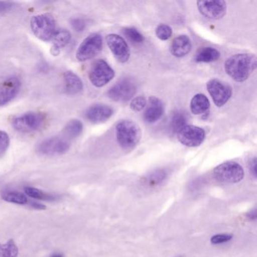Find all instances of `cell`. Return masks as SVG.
<instances>
[{
	"instance_id": "10",
	"label": "cell",
	"mask_w": 257,
	"mask_h": 257,
	"mask_svg": "<svg viewBox=\"0 0 257 257\" xmlns=\"http://www.w3.org/2000/svg\"><path fill=\"white\" fill-rule=\"evenodd\" d=\"M180 144L188 147H199L205 139V132L201 127L195 125L183 126L177 133Z\"/></svg>"
},
{
	"instance_id": "37",
	"label": "cell",
	"mask_w": 257,
	"mask_h": 257,
	"mask_svg": "<svg viewBox=\"0 0 257 257\" xmlns=\"http://www.w3.org/2000/svg\"><path fill=\"white\" fill-rule=\"evenodd\" d=\"M248 217L250 219H255L256 218V212H255V209H254L252 211H251L250 213H248L247 214Z\"/></svg>"
},
{
	"instance_id": "7",
	"label": "cell",
	"mask_w": 257,
	"mask_h": 257,
	"mask_svg": "<svg viewBox=\"0 0 257 257\" xmlns=\"http://www.w3.org/2000/svg\"><path fill=\"white\" fill-rule=\"evenodd\" d=\"M103 48V38L100 34H94L87 37L76 52L79 61H86L100 53Z\"/></svg>"
},
{
	"instance_id": "25",
	"label": "cell",
	"mask_w": 257,
	"mask_h": 257,
	"mask_svg": "<svg viewBox=\"0 0 257 257\" xmlns=\"http://www.w3.org/2000/svg\"><path fill=\"white\" fill-rule=\"evenodd\" d=\"M25 192L28 196L35 199L42 200V201H53L57 199V196L46 193L40 189L34 187H26Z\"/></svg>"
},
{
	"instance_id": "15",
	"label": "cell",
	"mask_w": 257,
	"mask_h": 257,
	"mask_svg": "<svg viewBox=\"0 0 257 257\" xmlns=\"http://www.w3.org/2000/svg\"><path fill=\"white\" fill-rule=\"evenodd\" d=\"M113 114L111 106L104 104H94L90 106L85 112L87 119L94 124L104 122Z\"/></svg>"
},
{
	"instance_id": "8",
	"label": "cell",
	"mask_w": 257,
	"mask_h": 257,
	"mask_svg": "<svg viewBox=\"0 0 257 257\" xmlns=\"http://www.w3.org/2000/svg\"><path fill=\"white\" fill-rule=\"evenodd\" d=\"M137 92V85L131 79L118 81L108 91L107 95L111 100L116 102H126L132 98Z\"/></svg>"
},
{
	"instance_id": "31",
	"label": "cell",
	"mask_w": 257,
	"mask_h": 257,
	"mask_svg": "<svg viewBox=\"0 0 257 257\" xmlns=\"http://www.w3.org/2000/svg\"><path fill=\"white\" fill-rule=\"evenodd\" d=\"M165 177V172L162 171H158V172H155L154 174H152V175L149 177L148 180H147V183H150V185L154 186V185L158 184V183L162 182V180H164Z\"/></svg>"
},
{
	"instance_id": "5",
	"label": "cell",
	"mask_w": 257,
	"mask_h": 257,
	"mask_svg": "<svg viewBox=\"0 0 257 257\" xmlns=\"http://www.w3.org/2000/svg\"><path fill=\"white\" fill-rule=\"evenodd\" d=\"M31 27L34 35L43 41L52 40L55 34V22L50 15L34 16L31 19Z\"/></svg>"
},
{
	"instance_id": "32",
	"label": "cell",
	"mask_w": 257,
	"mask_h": 257,
	"mask_svg": "<svg viewBox=\"0 0 257 257\" xmlns=\"http://www.w3.org/2000/svg\"><path fill=\"white\" fill-rule=\"evenodd\" d=\"M232 238L231 234H216L213 236L210 239V242L213 244H218V243H225V242L229 241Z\"/></svg>"
},
{
	"instance_id": "9",
	"label": "cell",
	"mask_w": 257,
	"mask_h": 257,
	"mask_svg": "<svg viewBox=\"0 0 257 257\" xmlns=\"http://www.w3.org/2000/svg\"><path fill=\"white\" fill-rule=\"evenodd\" d=\"M207 89L213 99V103L219 107L224 106L232 94L231 87L217 79L209 81L207 84Z\"/></svg>"
},
{
	"instance_id": "30",
	"label": "cell",
	"mask_w": 257,
	"mask_h": 257,
	"mask_svg": "<svg viewBox=\"0 0 257 257\" xmlns=\"http://www.w3.org/2000/svg\"><path fill=\"white\" fill-rule=\"evenodd\" d=\"M10 139L8 134L0 130V156L4 155L10 147Z\"/></svg>"
},
{
	"instance_id": "28",
	"label": "cell",
	"mask_w": 257,
	"mask_h": 257,
	"mask_svg": "<svg viewBox=\"0 0 257 257\" xmlns=\"http://www.w3.org/2000/svg\"><path fill=\"white\" fill-rule=\"evenodd\" d=\"M156 34L161 40H168L172 35V29L167 25H160L157 27Z\"/></svg>"
},
{
	"instance_id": "21",
	"label": "cell",
	"mask_w": 257,
	"mask_h": 257,
	"mask_svg": "<svg viewBox=\"0 0 257 257\" xmlns=\"http://www.w3.org/2000/svg\"><path fill=\"white\" fill-rule=\"evenodd\" d=\"M71 39V34L70 32L65 30L59 31L55 32L52 41H53V46H52V52L54 55L59 53L61 49L65 47Z\"/></svg>"
},
{
	"instance_id": "1",
	"label": "cell",
	"mask_w": 257,
	"mask_h": 257,
	"mask_svg": "<svg viewBox=\"0 0 257 257\" xmlns=\"http://www.w3.org/2000/svg\"><path fill=\"white\" fill-rule=\"evenodd\" d=\"M256 68V58L252 54H237L225 63V73L234 81H246Z\"/></svg>"
},
{
	"instance_id": "24",
	"label": "cell",
	"mask_w": 257,
	"mask_h": 257,
	"mask_svg": "<svg viewBox=\"0 0 257 257\" xmlns=\"http://www.w3.org/2000/svg\"><path fill=\"white\" fill-rule=\"evenodd\" d=\"M19 248L13 239L6 243H0V257H18Z\"/></svg>"
},
{
	"instance_id": "36",
	"label": "cell",
	"mask_w": 257,
	"mask_h": 257,
	"mask_svg": "<svg viewBox=\"0 0 257 257\" xmlns=\"http://www.w3.org/2000/svg\"><path fill=\"white\" fill-rule=\"evenodd\" d=\"M31 206H32L34 208L38 209V210H45V209L46 208V206L37 202H33L32 204H31Z\"/></svg>"
},
{
	"instance_id": "16",
	"label": "cell",
	"mask_w": 257,
	"mask_h": 257,
	"mask_svg": "<svg viewBox=\"0 0 257 257\" xmlns=\"http://www.w3.org/2000/svg\"><path fill=\"white\" fill-rule=\"evenodd\" d=\"M165 107L162 100L158 97L152 96L149 100V106L144 112V120L147 123L156 122L162 116Z\"/></svg>"
},
{
	"instance_id": "17",
	"label": "cell",
	"mask_w": 257,
	"mask_h": 257,
	"mask_svg": "<svg viewBox=\"0 0 257 257\" xmlns=\"http://www.w3.org/2000/svg\"><path fill=\"white\" fill-rule=\"evenodd\" d=\"M192 49L190 39L186 35H180L176 37L170 46V52L177 58L186 56Z\"/></svg>"
},
{
	"instance_id": "34",
	"label": "cell",
	"mask_w": 257,
	"mask_h": 257,
	"mask_svg": "<svg viewBox=\"0 0 257 257\" xmlns=\"http://www.w3.org/2000/svg\"><path fill=\"white\" fill-rule=\"evenodd\" d=\"M249 171L254 178H256V159L253 158L249 162Z\"/></svg>"
},
{
	"instance_id": "18",
	"label": "cell",
	"mask_w": 257,
	"mask_h": 257,
	"mask_svg": "<svg viewBox=\"0 0 257 257\" xmlns=\"http://www.w3.org/2000/svg\"><path fill=\"white\" fill-rule=\"evenodd\" d=\"M64 79V90L67 94L75 95L83 90V83L76 73L71 71L66 72Z\"/></svg>"
},
{
	"instance_id": "14",
	"label": "cell",
	"mask_w": 257,
	"mask_h": 257,
	"mask_svg": "<svg viewBox=\"0 0 257 257\" xmlns=\"http://www.w3.org/2000/svg\"><path fill=\"white\" fill-rule=\"evenodd\" d=\"M21 82L16 76H11L6 79L0 85V106L8 104L19 94Z\"/></svg>"
},
{
	"instance_id": "6",
	"label": "cell",
	"mask_w": 257,
	"mask_h": 257,
	"mask_svg": "<svg viewBox=\"0 0 257 257\" xmlns=\"http://www.w3.org/2000/svg\"><path fill=\"white\" fill-rule=\"evenodd\" d=\"M115 76V71L104 60H97L93 63L89 71V79L97 88L104 86Z\"/></svg>"
},
{
	"instance_id": "4",
	"label": "cell",
	"mask_w": 257,
	"mask_h": 257,
	"mask_svg": "<svg viewBox=\"0 0 257 257\" xmlns=\"http://www.w3.org/2000/svg\"><path fill=\"white\" fill-rule=\"evenodd\" d=\"M244 172L237 162H227L218 165L213 171V177L221 183H236L243 180Z\"/></svg>"
},
{
	"instance_id": "27",
	"label": "cell",
	"mask_w": 257,
	"mask_h": 257,
	"mask_svg": "<svg viewBox=\"0 0 257 257\" xmlns=\"http://www.w3.org/2000/svg\"><path fill=\"white\" fill-rule=\"evenodd\" d=\"M123 34L129 41L133 43H141L144 41V37L138 30L134 28H126L123 30Z\"/></svg>"
},
{
	"instance_id": "12",
	"label": "cell",
	"mask_w": 257,
	"mask_h": 257,
	"mask_svg": "<svg viewBox=\"0 0 257 257\" xmlns=\"http://www.w3.org/2000/svg\"><path fill=\"white\" fill-rule=\"evenodd\" d=\"M197 5L200 13L211 20H219L223 18L226 13V4L222 0H202L198 1Z\"/></svg>"
},
{
	"instance_id": "26",
	"label": "cell",
	"mask_w": 257,
	"mask_h": 257,
	"mask_svg": "<svg viewBox=\"0 0 257 257\" xmlns=\"http://www.w3.org/2000/svg\"><path fill=\"white\" fill-rule=\"evenodd\" d=\"M2 198L7 202L15 203V204H25L28 203V198L25 195L16 191L4 192L2 195Z\"/></svg>"
},
{
	"instance_id": "33",
	"label": "cell",
	"mask_w": 257,
	"mask_h": 257,
	"mask_svg": "<svg viewBox=\"0 0 257 257\" xmlns=\"http://www.w3.org/2000/svg\"><path fill=\"white\" fill-rule=\"evenodd\" d=\"M71 25L73 29L77 32H82L85 28V23L82 19H74L71 21Z\"/></svg>"
},
{
	"instance_id": "23",
	"label": "cell",
	"mask_w": 257,
	"mask_h": 257,
	"mask_svg": "<svg viewBox=\"0 0 257 257\" xmlns=\"http://www.w3.org/2000/svg\"><path fill=\"white\" fill-rule=\"evenodd\" d=\"M83 131V124L79 120H70L64 127V133L67 138H76L82 134Z\"/></svg>"
},
{
	"instance_id": "29",
	"label": "cell",
	"mask_w": 257,
	"mask_h": 257,
	"mask_svg": "<svg viewBox=\"0 0 257 257\" xmlns=\"http://www.w3.org/2000/svg\"><path fill=\"white\" fill-rule=\"evenodd\" d=\"M147 99L144 96H138L135 97L130 103L131 109L135 112L143 110L147 106Z\"/></svg>"
},
{
	"instance_id": "13",
	"label": "cell",
	"mask_w": 257,
	"mask_h": 257,
	"mask_svg": "<svg viewBox=\"0 0 257 257\" xmlns=\"http://www.w3.org/2000/svg\"><path fill=\"white\" fill-rule=\"evenodd\" d=\"M106 43L118 62L125 63L128 61L130 49L122 37L116 34H109L106 37Z\"/></svg>"
},
{
	"instance_id": "22",
	"label": "cell",
	"mask_w": 257,
	"mask_h": 257,
	"mask_svg": "<svg viewBox=\"0 0 257 257\" xmlns=\"http://www.w3.org/2000/svg\"><path fill=\"white\" fill-rule=\"evenodd\" d=\"M186 121H187V116L184 112H174L170 120V133L177 134L183 126L186 125Z\"/></svg>"
},
{
	"instance_id": "2",
	"label": "cell",
	"mask_w": 257,
	"mask_h": 257,
	"mask_svg": "<svg viewBox=\"0 0 257 257\" xmlns=\"http://www.w3.org/2000/svg\"><path fill=\"white\" fill-rule=\"evenodd\" d=\"M117 141L124 150H133L141 141V130L132 120H121L115 127Z\"/></svg>"
},
{
	"instance_id": "19",
	"label": "cell",
	"mask_w": 257,
	"mask_h": 257,
	"mask_svg": "<svg viewBox=\"0 0 257 257\" xmlns=\"http://www.w3.org/2000/svg\"><path fill=\"white\" fill-rule=\"evenodd\" d=\"M220 57L219 51L214 48H201L195 55V61L198 63H211L217 61Z\"/></svg>"
},
{
	"instance_id": "20",
	"label": "cell",
	"mask_w": 257,
	"mask_h": 257,
	"mask_svg": "<svg viewBox=\"0 0 257 257\" xmlns=\"http://www.w3.org/2000/svg\"><path fill=\"white\" fill-rule=\"evenodd\" d=\"M210 108V101L205 95L198 94L192 97L190 103V109L192 113L199 115L207 112Z\"/></svg>"
},
{
	"instance_id": "3",
	"label": "cell",
	"mask_w": 257,
	"mask_h": 257,
	"mask_svg": "<svg viewBox=\"0 0 257 257\" xmlns=\"http://www.w3.org/2000/svg\"><path fill=\"white\" fill-rule=\"evenodd\" d=\"M46 121V115L41 112H31L16 117L13 125L18 132L32 133L41 129Z\"/></svg>"
},
{
	"instance_id": "35",
	"label": "cell",
	"mask_w": 257,
	"mask_h": 257,
	"mask_svg": "<svg viewBox=\"0 0 257 257\" xmlns=\"http://www.w3.org/2000/svg\"><path fill=\"white\" fill-rule=\"evenodd\" d=\"M13 7V4L9 2H0V13H7Z\"/></svg>"
},
{
	"instance_id": "11",
	"label": "cell",
	"mask_w": 257,
	"mask_h": 257,
	"mask_svg": "<svg viewBox=\"0 0 257 257\" xmlns=\"http://www.w3.org/2000/svg\"><path fill=\"white\" fill-rule=\"evenodd\" d=\"M70 149V143L65 138L55 137L45 140L39 144L37 151L44 156H55L67 153Z\"/></svg>"
},
{
	"instance_id": "38",
	"label": "cell",
	"mask_w": 257,
	"mask_h": 257,
	"mask_svg": "<svg viewBox=\"0 0 257 257\" xmlns=\"http://www.w3.org/2000/svg\"><path fill=\"white\" fill-rule=\"evenodd\" d=\"M52 257H63V256H61V255H53V256Z\"/></svg>"
}]
</instances>
